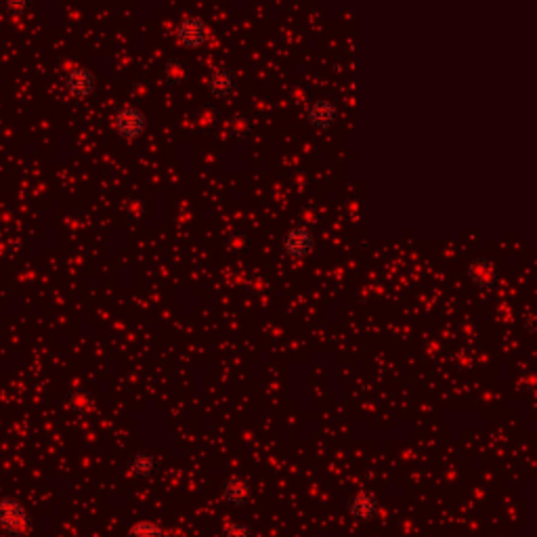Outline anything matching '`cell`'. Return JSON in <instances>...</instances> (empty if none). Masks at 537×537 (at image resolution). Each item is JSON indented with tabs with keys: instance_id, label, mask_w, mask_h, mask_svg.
I'll return each instance as SVG.
<instances>
[{
	"instance_id": "cell-5",
	"label": "cell",
	"mask_w": 537,
	"mask_h": 537,
	"mask_svg": "<svg viewBox=\"0 0 537 537\" xmlns=\"http://www.w3.org/2000/svg\"><path fill=\"white\" fill-rule=\"evenodd\" d=\"M315 250V237L307 227H292L283 237V252L290 259H307Z\"/></svg>"
},
{
	"instance_id": "cell-18",
	"label": "cell",
	"mask_w": 537,
	"mask_h": 537,
	"mask_svg": "<svg viewBox=\"0 0 537 537\" xmlns=\"http://www.w3.org/2000/svg\"><path fill=\"white\" fill-rule=\"evenodd\" d=\"M2 8H4L11 17H19V15H23V13H27L30 4H27V2H6Z\"/></svg>"
},
{
	"instance_id": "cell-7",
	"label": "cell",
	"mask_w": 537,
	"mask_h": 537,
	"mask_svg": "<svg viewBox=\"0 0 537 537\" xmlns=\"http://www.w3.org/2000/svg\"><path fill=\"white\" fill-rule=\"evenodd\" d=\"M66 90L76 99H89L97 89V76L89 68H74L66 74Z\"/></svg>"
},
{
	"instance_id": "cell-6",
	"label": "cell",
	"mask_w": 537,
	"mask_h": 537,
	"mask_svg": "<svg viewBox=\"0 0 537 537\" xmlns=\"http://www.w3.org/2000/svg\"><path fill=\"white\" fill-rule=\"evenodd\" d=\"M221 500L227 506L233 508H244L250 504L252 500V487L244 476H229L223 485H221Z\"/></svg>"
},
{
	"instance_id": "cell-2",
	"label": "cell",
	"mask_w": 537,
	"mask_h": 537,
	"mask_svg": "<svg viewBox=\"0 0 537 537\" xmlns=\"http://www.w3.org/2000/svg\"><path fill=\"white\" fill-rule=\"evenodd\" d=\"M113 128L122 139L135 141L147 130V116L139 107H122L113 118Z\"/></svg>"
},
{
	"instance_id": "cell-16",
	"label": "cell",
	"mask_w": 537,
	"mask_h": 537,
	"mask_svg": "<svg viewBox=\"0 0 537 537\" xmlns=\"http://www.w3.org/2000/svg\"><path fill=\"white\" fill-rule=\"evenodd\" d=\"M221 537H252V529L244 521H231L223 527Z\"/></svg>"
},
{
	"instance_id": "cell-10",
	"label": "cell",
	"mask_w": 537,
	"mask_h": 537,
	"mask_svg": "<svg viewBox=\"0 0 537 537\" xmlns=\"http://www.w3.org/2000/svg\"><path fill=\"white\" fill-rule=\"evenodd\" d=\"M158 468H160V462H158L156 453H152V451H137L128 462V472L139 481L154 479Z\"/></svg>"
},
{
	"instance_id": "cell-1",
	"label": "cell",
	"mask_w": 537,
	"mask_h": 537,
	"mask_svg": "<svg viewBox=\"0 0 537 537\" xmlns=\"http://www.w3.org/2000/svg\"><path fill=\"white\" fill-rule=\"evenodd\" d=\"M0 529L11 537H25L32 533L34 521L17 498H0Z\"/></svg>"
},
{
	"instance_id": "cell-17",
	"label": "cell",
	"mask_w": 537,
	"mask_h": 537,
	"mask_svg": "<svg viewBox=\"0 0 537 537\" xmlns=\"http://www.w3.org/2000/svg\"><path fill=\"white\" fill-rule=\"evenodd\" d=\"M229 248H231L233 252H237V254L246 252V248H248V237H246L244 233H233L231 240H229Z\"/></svg>"
},
{
	"instance_id": "cell-9",
	"label": "cell",
	"mask_w": 537,
	"mask_h": 537,
	"mask_svg": "<svg viewBox=\"0 0 537 537\" xmlns=\"http://www.w3.org/2000/svg\"><path fill=\"white\" fill-rule=\"evenodd\" d=\"M468 277L470 281L481 290H493L498 283V267L489 259H474L468 265Z\"/></svg>"
},
{
	"instance_id": "cell-11",
	"label": "cell",
	"mask_w": 537,
	"mask_h": 537,
	"mask_svg": "<svg viewBox=\"0 0 537 537\" xmlns=\"http://www.w3.org/2000/svg\"><path fill=\"white\" fill-rule=\"evenodd\" d=\"M206 85H208V90L214 94V97H218V99H227V97H231L233 92H235V76L229 72V70H225V68H216V70H212L210 72V76H208V80H206Z\"/></svg>"
},
{
	"instance_id": "cell-8",
	"label": "cell",
	"mask_w": 537,
	"mask_h": 537,
	"mask_svg": "<svg viewBox=\"0 0 537 537\" xmlns=\"http://www.w3.org/2000/svg\"><path fill=\"white\" fill-rule=\"evenodd\" d=\"M338 120V109L332 101L319 99L313 101L307 109V122L317 130H330Z\"/></svg>"
},
{
	"instance_id": "cell-3",
	"label": "cell",
	"mask_w": 537,
	"mask_h": 537,
	"mask_svg": "<svg viewBox=\"0 0 537 537\" xmlns=\"http://www.w3.org/2000/svg\"><path fill=\"white\" fill-rule=\"evenodd\" d=\"M175 38L185 49H199L208 40V25L199 17H185L175 27Z\"/></svg>"
},
{
	"instance_id": "cell-12",
	"label": "cell",
	"mask_w": 537,
	"mask_h": 537,
	"mask_svg": "<svg viewBox=\"0 0 537 537\" xmlns=\"http://www.w3.org/2000/svg\"><path fill=\"white\" fill-rule=\"evenodd\" d=\"M126 537H173V531L158 521H137L128 527Z\"/></svg>"
},
{
	"instance_id": "cell-15",
	"label": "cell",
	"mask_w": 537,
	"mask_h": 537,
	"mask_svg": "<svg viewBox=\"0 0 537 537\" xmlns=\"http://www.w3.org/2000/svg\"><path fill=\"white\" fill-rule=\"evenodd\" d=\"M229 128L237 137H248L250 130H252V122L246 113H233L231 120H229Z\"/></svg>"
},
{
	"instance_id": "cell-13",
	"label": "cell",
	"mask_w": 537,
	"mask_h": 537,
	"mask_svg": "<svg viewBox=\"0 0 537 537\" xmlns=\"http://www.w3.org/2000/svg\"><path fill=\"white\" fill-rule=\"evenodd\" d=\"M162 78L173 87H180L189 78V68L180 59H168L162 68Z\"/></svg>"
},
{
	"instance_id": "cell-19",
	"label": "cell",
	"mask_w": 537,
	"mask_h": 537,
	"mask_svg": "<svg viewBox=\"0 0 537 537\" xmlns=\"http://www.w3.org/2000/svg\"><path fill=\"white\" fill-rule=\"evenodd\" d=\"M536 313L533 311H529L527 313V317H525V330H527V334H536Z\"/></svg>"
},
{
	"instance_id": "cell-4",
	"label": "cell",
	"mask_w": 537,
	"mask_h": 537,
	"mask_svg": "<svg viewBox=\"0 0 537 537\" xmlns=\"http://www.w3.org/2000/svg\"><path fill=\"white\" fill-rule=\"evenodd\" d=\"M347 512L353 521L357 523H371L378 512H380V500L376 493L371 491H357L351 500H349V506H347Z\"/></svg>"
},
{
	"instance_id": "cell-14",
	"label": "cell",
	"mask_w": 537,
	"mask_h": 537,
	"mask_svg": "<svg viewBox=\"0 0 537 537\" xmlns=\"http://www.w3.org/2000/svg\"><path fill=\"white\" fill-rule=\"evenodd\" d=\"M68 407L76 414H89L90 409L94 407V397L87 388H76L68 397Z\"/></svg>"
}]
</instances>
